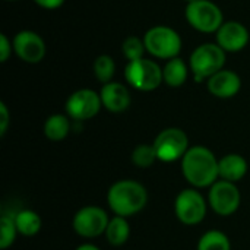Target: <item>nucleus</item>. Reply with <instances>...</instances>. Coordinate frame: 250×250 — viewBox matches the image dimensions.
Listing matches in <instances>:
<instances>
[{"label":"nucleus","mask_w":250,"mask_h":250,"mask_svg":"<svg viewBox=\"0 0 250 250\" xmlns=\"http://www.w3.org/2000/svg\"><path fill=\"white\" fill-rule=\"evenodd\" d=\"M182 171L185 179L196 188L212 186L220 177L218 160L214 152L205 146H192L182 158Z\"/></svg>","instance_id":"f257e3e1"},{"label":"nucleus","mask_w":250,"mask_h":250,"mask_svg":"<svg viewBox=\"0 0 250 250\" xmlns=\"http://www.w3.org/2000/svg\"><path fill=\"white\" fill-rule=\"evenodd\" d=\"M107 201L116 215L127 218L144 209L148 195L141 183L135 180H120L110 188Z\"/></svg>","instance_id":"f03ea898"},{"label":"nucleus","mask_w":250,"mask_h":250,"mask_svg":"<svg viewBox=\"0 0 250 250\" xmlns=\"http://www.w3.org/2000/svg\"><path fill=\"white\" fill-rule=\"evenodd\" d=\"M226 51L215 42H205L196 47L189 59V67L196 82L208 81L212 75L223 70Z\"/></svg>","instance_id":"7ed1b4c3"},{"label":"nucleus","mask_w":250,"mask_h":250,"mask_svg":"<svg viewBox=\"0 0 250 250\" xmlns=\"http://www.w3.org/2000/svg\"><path fill=\"white\" fill-rule=\"evenodd\" d=\"M146 51L161 60L179 57L182 51V37L170 26L157 25L149 28L144 35Z\"/></svg>","instance_id":"20e7f679"},{"label":"nucleus","mask_w":250,"mask_h":250,"mask_svg":"<svg viewBox=\"0 0 250 250\" xmlns=\"http://www.w3.org/2000/svg\"><path fill=\"white\" fill-rule=\"evenodd\" d=\"M126 82L142 92H149L157 89L163 82V69L151 59H139L135 62H127L125 67Z\"/></svg>","instance_id":"39448f33"},{"label":"nucleus","mask_w":250,"mask_h":250,"mask_svg":"<svg viewBox=\"0 0 250 250\" xmlns=\"http://www.w3.org/2000/svg\"><path fill=\"white\" fill-rule=\"evenodd\" d=\"M185 16L193 29L204 34H217L224 23V15L221 9L209 0H195L188 3Z\"/></svg>","instance_id":"423d86ee"},{"label":"nucleus","mask_w":250,"mask_h":250,"mask_svg":"<svg viewBox=\"0 0 250 250\" xmlns=\"http://www.w3.org/2000/svg\"><path fill=\"white\" fill-rule=\"evenodd\" d=\"M157 158L164 163H173L183 158L189 149V138L179 127H168L158 133L154 141Z\"/></svg>","instance_id":"0eeeda50"},{"label":"nucleus","mask_w":250,"mask_h":250,"mask_svg":"<svg viewBox=\"0 0 250 250\" xmlns=\"http://www.w3.org/2000/svg\"><path fill=\"white\" fill-rule=\"evenodd\" d=\"M176 217L186 226L199 224L207 215V202L195 189L182 190L174 202Z\"/></svg>","instance_id":"6e6552de"},{"label":"nucleus","mask_w":250,"mask_h":250,"mask_svg":"<svg viewBox=\"0 0 250 250\" xmlns=\"http://www.w3.org/2000/svg\"><path fill=\"white\" fill-rule=\"evenodd\" d=\"M103 103L98 92L89 88L75 91L66 101V113L73 120H89L98 114Z\"/></svg>","instance_id":"1a4fd4ad"},{"label":"nucleus","mask_w":250,"mask_h":250,"mask_svg":"<svg viewBox=\"0 0 250 250\" xmlns=\"http://www.w3.org/2000/svg\"><path fill=\"white\" fill-rule=\"evenodd\" d=\"M108 223L107 212L100 207H83L73 217L75 231L86 239L98 237L105 233Z\"/></svg>","instance_id":"9d476101"},{"label":"nucleus","mask_w":250,"mask_h":250,"mask_svg":"<svg viewBox=\"0 0 250 250\" xmlns=\"http://www.w3.org/2000/svg\"><path fill=\"white\" fill-rule=\"evenodd\" d=\"M208 199L215 214L229 217L234 214L240 205V192L234 183L218 180L211 186Z\"/></svg>","instance_id":"9b49d317"},{"label":"nucleus","mask_w":250,"mask_h":250,"mask_svg":"<svg viewBox=\"0 0 250 250\" xmlns=\"http://www.w3.org/2000/svg\"><path fill=\"white\" fill-rule=\"evenodd\" d=\"M12 44L15 54L26 63H40L47 53V45L42 37L31 29L19 31L13 37Z\"/></svg>","instance_id":"f8f14e48"},{"label":"nucleus","mask_w":250,"mask_h":250,"mask_svg":"<svg viewBox=\"0 0 250 250\" xmlns=\"http://www.w3.org/2000/svg\"><path fill=\"white\" fill-rule=\"evenodd\" d=\"M249 29L239 21H229L217 31V44L227 53H237L249 44Z\"/></svg>","instance_id":"ddd939ff"},{"label":"nucleus","mask_w":250,"mask_h":250,"mask_svg":"<svg viewBox=\"0 0 250 250\" xmlns=\"http://www.w3.org/2000/svg\"><path fill=\"white\" fill-rule=\"evenodd\" d=\"M208 91L217 98H231L239 94L242 88L240 76L229 69H223L207 81Z\"/></svg>","instance_id":"4468645a"},{"label":"nucleus","mask_w":250,"mask_h":250,"mask_svg":"<svg viewBox=\"0 0 250 250\" xmlns=\"http://www.w3.org/2000/svg\"><path fill=\"white\" fill-rule=\"evenodd\" d=\"M103 107H105L111 113H123L129 108L132 97L129 89L120 82H108L103 85L100 91Z\"/></svg>","instance_id":"2eb2a0df"},{"label":"nucleus","mask_w":250,"mask_h":250,"mask_svg":"<svg viewBox=\"0 0 250 250\" xmlns=\"http://www.w3.org/2000/svg\"><path fill=\"white\" fill-rule=\"evenodd\" d=\"M218 173L223 180L236 183L246 176L248 163L239 154H229L218 161Z\"/></svg>","instance_id":"dca6fc26"},{"label":"nucleus","mask_w":250,"mask_h":250,"mask_svg":"<svg viewBox=\"0 0 250 250\" xmlns=\"http://www.w3.org/2000/svg\"><path fill=\"white\" fill-rule=\"evenodd\" d=\"M189 69L190 67L186 64V62L182 57H174V59L167 60V63L163 69L164 82L171 88L182 86L188 81Z\"/></svg>","instance_id":"f3484780"},{"label":"nucleus","mask_w":250,"mask_h":250,"mask_svg":"<svg viewBox=\"0 0 250 250\" xmlns=\"http://www.w3.org/2000/svg\"><path fill=\"white\" fill-rule=\"evenodd\" d=\"M130 236V227L125 217L116 215L110 220L108 227L105 230V237L110 245L113 246H122L127 242Z\"/></svg>","instance_id":"a211bd4d"},{"label":"nucleus","mask_w":250,"mask_h":250,"mask_svg":"<svg viewBox=\"0 0 250 250\" xmlns=\"http://www.w3.org/2000/svg\"><path fill=\"white\" fill-rule=\"evenodd\" d=\"M70 130L69 117L64 114H53L44 123V135L50 141H62Z\"/></svg>","instance_id":"6ab92c4d"},{"label":"nucleus","mask_w":250,"mask_h":250,"mask_svg":"<svg viewBox=\"0 0 250 250\" xmlns=\"http://www.w3.org/2000/svg\"><path fill=\"white\" fill-rule=\"evenodd\" d=\"M13 218H15L18 233H21L26 237L35 236L41 229V218L38 217L37 212H34L31 209H23V211L18 212Z\"/></svg>","instance_id":"aec40b11"},{"label":"nucleus","mask_w":250,"mask_h":250,"mask_svg":"<svg viewBox=\"0 0 250 250\" xmlns=\"http://www.w3.org/2000/svg\"><path fill=\"white\" fill-rule=\"evenodd\" d=\"M94 75L103 85L113 81V76L116 73V62L110 54H101L94 60Z\"/></svg>","instance_id":"412c9836"},{"label":"nucleus","mask_w":250,"mask_h":250,"mask_svg":"<svg viewBox=\"0 0 250 250\" xmlns=\"http://www.w3.org/2000/svg\"><path fill=\"white\" fill-rule=\"evenodd\" d=\"M198 250H230V240L224 233L211 230L201 237Z\"/></svg>","instance_id":"4be33fe9"},{"label":"nucleus","mask_w":250,"mask_h":250,"mask_svg":"<svg viewBox=\"0 0 250 250\" xmlns=\"http://www.w3.org/2000/svg\"><path fill=\"white\" fill-rule=\"evenodd\" d=\"M157 152L154 145L142 144L138 145L132 152V163L139 168H148L157 161Z\"/></svg>","instance_id":"5701e85b"},{"label":"nucleus","mask_w":250,"mask_h":250,"mask_svg":"<svg viewBox=\"0 0 250 250\" xmlns=\"http://www.w3.org/2000/svg\"><path fill=\"white\" fill-rule=\"evenodd\" d=\"M122 51H123V56L126 57L127 62H135V60L144 59V54H145V51H146L144 38L141 40L139 37H135V35L127 37V38L123 41Z\"/></svg>","instance_id":"b1692460"},{"label":"nucleus","mask_w":250,"mask_h":250,"mask_svg":"<svg viewBox=\"0 0 250 250\" xmlns=\"http://www.w3.org/2000/svg\"><path fill=\"white\" fill-rule=\"evenodd\" d=\"M18 229L15 224V218L3 215L0 218V249H7L16 237Z\"/></svg>","instance_id":"393cba45"},{"label":"nucleus","mask_w":250,"mask_h":250,"mask_svg":"<svg viewBox=\"0 0 250 250\" xmlns=\"http://www.w3.org/2000/svg\"><path fill=\"white\" fill-rule=\"evenodd\" d=\"M12 50H13L12 41L7 38L6 34H0V62L1 63L9 60V57L12 54Z\"/></svg>","instance_id":"a878e982"},{"label":"nucleus","mask_w":250,"mask_h":250,"mask_svg":"<svg viewBox=\"0 0 250 250\" xmlns=\"http://www.w3.org/2000/svg\"><path fill=\"white\" fill-rule=\"evenodd\" d=\"M9 126V110L4 103H0V135L3 136Z\"/></svg>","instance_id":"bb28decb"},{"label":"nucleus","mask_w":250,"mask_h":250,"mask_svg":"<svg viewBox=\"0 0 250 250\" xmlns=\"http://www.w3.org/2000/svg\"><path fill=\"white\" fill-rule=\"evenodd\" d=\"M40 7L42 9H47V10H54V9H59L64 0H34Z\"/></svg>","instance_id":"cd10ccee"},{"label":"nucleus","mask_w":250,"mask_h":250,"mask_svg":"<svg viewBox=\"0 0 250 250\" xmlns=\"http://www.w3.org/2000/svg\"><path fill=\"white\" fill-rule=\"evenodd\" d=\"M76 250H100V249H98L97 246H94V245H88V243H86V245H81V246H79Z\"/></svg>","instance_id":"c85d7f7f"},{"label":"nucleus","mask_w":250,"mask_h":250,"mask_svg":"<svg viewBox=\"0 0 250 250\" xmlns=\"http://www.w3.org/2000/svg\"><path fill=\"white\" fill-rule=\"evenodd\" d=\"M186 3H190V1H195V0H185Z\"/></svg>","instance_id":"c756f323"},{"label":"nucleus","mask_w":250,"mask_h":250,"mask_svg":"<svg viewBox=\"0 0 250 250\" xmlns=\"http://www.w3.org/2000/svg\"><path fill=\"white\" fill-rule=\"evenodd\" d=\"M6 1H16V0H6Z\"/></svg>","instance_id":"7c9ffc66"}]
</instances>
